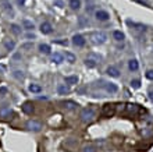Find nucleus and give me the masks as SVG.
Here are the masks:
<instances>
[{
	"label": "nucleus",
	"mask_w": 153,
	"mask_h": 152,
	"mask_svg": "<svg viewBox=\"0 0 153 152\" xmlns=\"http://www.w3.org/2000/svg\"><path fill=\"white\" fill-rule=\"evenodd\" d=\"M127 110L130 113H138L139 112V106L138 105H127Z\"/></svg>",
	"instance_id": "nucleus-20"
},
{
	"label": "nucleus",
	"mask_w": 153,
	"mask_h": 152,
	"mask_svg": "<svg viewBox=\"0 0 153 152\" xmlns=\"http://www.w3.org/2000/svg\"><path fill=\"white\" fill-rule=\"evenodd\" d=\"M11 31H13L14 33H15V35H20V33H21V28H20L18 25L13 24V25H11Z\"/></svg>",
	"instance_id": "nucleus-25"
},
{
	"label": "nucleus",
	"mask_w": 153,
	"mask_h": 152,
	"mask_svg": "<svg viewBox=\"0 0 153 152\" xmlns=\"http://www.w3.org/2000/svg\"><path fill=\"white\" fill-rule=\"evenodd\" d=\"M114 112H116V106H114V105H111V103H106V105H103L102 115H103L104 117H111V116L114 115Z\"/></svg>",
	"instance_id": "nucleus-2"
},
{
	"label": "nucleus",
	"mask_w": 153,
	"mask_h": 152,
	"mask_svg": "<svg viewBox=\"0 0 153 152\" xmlns=\"http://www.w3.org/2000/svg\"><path fill=\"white\" fill-rule=\"evenodd\" d=\"M106 39H107V36H106V33L104 32H95L93 35H92V42L96 44V45L104 44Z\"/></svg>",
	"instance_id": "nucleus-3"
},
{
	"label": "nucleus",
	"mask_w": 153,
	"mask_h": 152,
	"mask_svg": "<svg viewBox=\"0 0 153 152\" xmlns=\"http://www.w3.org/2000/svg\"><path fill=\"white\" fill-rule=\"evenodd\" d=\"M52 31H53V28H52V25H50L49 22H42V25H41V32L47 35V33H52Z\"/></svg>",
	"instance_id": "nucleus-9"
},
{
	"label": "nucleus",
	"mask_w": 153,
	"mask_h": 152,
	"mask_svg": "<svg viewBox=\"0 0 153 152\" xmlns=\"http://www.w3.org/2000/svg\"><path fill=\"white\" fill-rule=\"evenodd\" d=\"M39 50H41V53H43V54H50V46L49 45H46V44H42V45H39Z\"/></svg>",
	"instance_id": "nucleus-15"
},
{
	"label": "nucleus",
	"mask_w": 153,
	"mask_h": 152,
	"mask_svg": "<svg viewBox=\"0 0 153 152\" xmlns=\"http://www.w3.org/2000/svg\"><path fill=\"white\" fill-rule=\"evenodd\" d=\"M76 82H78V77H76V76L66 77V84H70V85H73V84H76Z\"/></svg>",
	"instance_id": "nucleus-19"
},
{
	"label": "nucleus",
	"mask_w": 153,
	"mask_h": 152,
	"mask_svg": "<svg viewBox=\"0 0 153 152\" xmlns=\"http://www.w3.org/2000/svg\"><path fill=\"white\" fill-rule=\"evenodd\" d=\"M128 68H130L131 71H136V70L139 68V63H138L135 59H132V60L128 62Z\"/></svg>",
	"instance_id": "nucleus-13"
},
{
	"label": "nucleus",
	"mask_w": 153,
	"mask_h": 152,
	"mask_svg": "<svg viewBox=\"0 0 153 152\" xmlns=\"http://www.w3.org/2000/svg\"><path fill=\"white\" fill-rule=\"evenodd\" d=\"M146 78L148 80H153V70H148L146 71Z\"/></svg>",
	"instance_id": "nucleus-27"
},
{
	"label": "nucleus",
	"mask_w": 153,
	"mask_h": 152,
	"mask_svg": "<svg viewBox=\"0 0 153 152\" xmlns=\"http://www.w3.org/2000/svg\"><path fill=\"white\" fill-rule=\"evenodd\" d=\"M96 18H98L99 21H107V20L110 18V15H109L107 11L99 10V11H96Z\"/></svg>",
	"instance_id": "nucleus-6"
},
{
	"label": "nucleus",
	"mask_w": 153,
	"mask_h": 152,
	"mask_svg": "<svg viewBox=\"0 0 153 152\" xmlns=\"http://www.w3.org/2000/svg\"><path fill=\"white\" fill-rule=\"evenodd\" d=\"M70 7L73 10H79L81 7V0H70Z\"/></svg>",
	"instance_id": "nucleus-16"
},
{
	"label": "nucleus",
	"mask_w": 153,
	"mask_h": 152,
	"mask_svg": "<svg viewBox=\"0 0 153 152\" xmlns=\"http://www.w3.org/2000/svg\"><path fill=\"white\" fill-rule=\"evenodd\" d=\"M64 57H66V60L68 62V63H74V62H75V56H74L73 53H70V52H66Z\"/></svg>",
	"instance_id": "nucleus-22"
},
{
	"label": "nucleus",
	"mask_w": 153,
	"mask_h": 152,
	"mask_svg": "<svg viewBox=\"0 0 153 152\" xmlns=\"http://www.w3.org/2000/svg\"><path fill=\"white\" fill-rule=\"evenodd\" d=\"M63 106L66 109H68V110H74V109L78 108V105H76L75 102H73V100H64V102H63Z\"/></svg>",
	"instance_id": "nucleus-12"
},
{
	"label": "nucleus",
	"mask_w": 153,
	"mask_h": 152,
	"mask_svg": "<svg viewBox=\"0 0 153 152\" xmlns=\"http://www.w3.org/2000/svg\"><path fill=\"white\" fill-rule=\"evenodd\" d=\"M73 44L75 45V46L82 48V46L85 45V38H84L82 35H74V38H73Z\"/></svg>",
	"instance_id": "nucleus-5"
},
{
	"label": "nucleus",
	"mask_w": 153,
	"mask_h": 152,
	"mask_svg": "<svg viewBox=\"0 0 153 152\" xmlns=\"http://www.w3.org/2000/svg\"><path fill=\"white\" fill-rule=\"evenodd\" d=\"M14 77H17V78H24V74H22V71H15V73H14Z\"/></svg>",
	"instance_id": "nucleus-29"
},
{
	"label": "nucleus",
	"mask_w": 153,
	"mask_h": 152,
	"mask_svg": "<svg viewBox=\"0 0 153 152\" xmlns=\"http://www.w3.org/2000/svg\"><path fill=\"white\" fill-rule=\"evenodd\" d=\"M29 91H31L32 94H39V92L42 91V87L38 85V84H31V85H29Z\"/></svg>",
	"instance_id": "nucleus-18"
},
{
	"label": "nucleus",
	"mask_w": 153,
	"mask_h": 152,
	"mask_svg": "<svg viewBox=\"0 0 153 152\" xmlns=\"http://www.w3.org/2000/svg\"><path fill=\"white\" fill-rule=\"evenodd\" d=\"M10 115H11V109L9 106L0 108V117H9Z\"/></svg>",
	"instance_id": "nucleus-14"
},
{
	"label": "nucleus",
	"mask_w": 153,
	"mask_h": 152,
	"mask_svg": "<svg viewBox=\"0 0 153 152\" xmlns=\"http://www.w3.org/2000/svg\"><path fill=\"white\" fill-rule=\"evenodd\" d=\"M4 46H6L7 50H13V49L15 48V42H14V41H6V42H4Z\"/></svg>",
	"instance_id": "nucleus-23"
},
{
	"label": "nucleus",
	"mask_w": 153,
	"mask_h": 152,
	"mask_svg": "<svg viewBox=\"0 0 153 152\" xmlns=\"http://www.w3.org/2000/svg\"><path fill=\"white\" fill-rule=\"evenodd\" d=\"M56 6H59V7H61V6H63V3H61V1H56Z\"/></svg>",
	"instance_id": "nucleus-31"
},
{
	"label": "nucleus",
	"mask_w": 153,
	"mask_h": 152,
	"mask_svg": "<svg viewBox=\"0 0 153 152\" xmlns=\"http://www.w3.org/2000/svg\"><path fill=\"white\" fill-rule=\"evenodd\" d=\"M110 77H114V78H117V77H120V70L117 68V67H114V66H110L109 68H107V71H106Z\"/></svg>",
	"instance_id": "nucleus-8"
},
{
	"label": "nucleus",
	"mask_w": 153,
	"mask_h": 152,
	"mask_svg": "<svg viewBox=\"0 0 153 152\" xmlns=\"http://www.w3.org/2000/svg\"><path fill=\"white\" fill-rule=\"evenodd\" d=\"M104 89L110 92V94H116L117 91H118V87L116 85V84H113V82H106L104 84Z\"/></svg>",
	"instance_id": "nucleus-10"
},
{
	"label": "nucleus",
	"mask_w": 153,
	"mask_h": 152,
	"mask_svg": "<svg viewBox=\"0 0 153 152\" xmlns=\"http://www.w3.org/2000/svg\"><path fill=\"white\" fill-rule=\"evenodd\" d=\"M52 62L56 63V64H60V63H63V62H64V56H63L61 53L52 54Z\"/></svg>",
	"instance_id": "nucleus-11"
},
{
	"label": "nucleus",
	"mask_w": 153,
	"mask_h": 152,
	"mask_svg": "<svg viewBox=\"0 0 153 152\" xmlns=\"http://www.w3.org/2000/svg\"><path fill=\"white\" fill-rule=\"evenodd\" d=\"M113 38H114L116 41H122V39H124V33L121 32V31H114V32H113Z\"/></svg>",
	"instance_id": "nucleus-21"
},
{
	"label": "nucleus",
	"mask_w": 153,
	"mask_h": 152,
	"mask_svg": "<svg viewBox=\"0 0 153 152\" xmlns=\"http://www.w3.org/2000/svg\"><path fill=\"white\" fill-rule=\"evenodd\" d=\"M131 87L132 88H139L141 87V81H139V80H132L131 81Z\"/></svg>",
	"instance_id": "nucleus-26"
},
{
	"label": "nucleus",
	"mask_w": 153,
	"mask_h": 152,
	"mask_svg": "<svg viewBox=\"0 0 153 152\" xmlns=\"http://www.w3.org/2000/svg\"><path fill=\"white\" fill-rule=\"evenodd\" d=\"M84 152H96V149H95V147H86Z\"/></svg>",
	"instance_id": "nucleus-28"
},
{
	"label": "nucleus",
	"mask_w": 153,
	"mask_h": 152,
	"mask_svg": "<svg viewBox=\"0 0 153 152\" xmlns=\"http://www.w3.org/2000/svg\"><path fill=\"white\" fill-rule=\"evenodd\" d=\"M21 108H22V112H24L25 115H32L33 110H35V109H33V105L31 102H25Z\"/></svg>",
	"instance_id": "nucleus-7"
},
{
	"label": "nucleus",
	"mask_w": 153,
	"mask_h": 152,
	"mask_svg": "<svg viewBox=\"0 0 153 152\" xmlns=\"http://www.w3.org/2000/svg\"><path fill=\"white\" fill-rule=\"evenodd\" d=\"M6 92H7L6 88H0V94H6Z\"/></svg>",
	"instance_id": "nucleus-30"
},
{
	"label": "nucleus",
	"mask_w": 153,
	"mask_h": 152,
	"mask_svg": "<svg viewBox=\"0 0 153 152\" xmlns=\"http://www.w3.org/2000/svg\"><path fill=\"white\" fill-rule=\"evenodd\" d=\"M22 24H24V28H25V29H29V31H31V29H33V22L28 21V20H24V22H22Z\"/></svg>",
	"instance_id": "nucleus-24"
},
{
	"label": "nucleus",
	"mask_w": 153,
	"mask_h": 152,
	"mask_svg": "<svg viewBox=\"0 0 153 152\" xmlns=\"http://www.w3.org/2000/svg\"><path fill=\"white\" fill-rule=\"evenodd\" d=\"M17 1H18L20 4H24V3H25V0H17Z\"/></svg>",
	"instance_id": "nucleus-32"
},
{
	"label": "nucleus",
	"mask_w": 153,
	"mask_h": 152,
	"mask_svg": "<svg viewBox=\"0 0 153 152\" xmlns=\"http://www.w3.org/2000/svg\"><path fill=\"white\" fill-rule=\"evenodd\" d=\"M57 91H59V94H60V95L70 94V88L67 87V85H59V87H57Z\"/></svg>",
	"instance_id": "nucleus-17"
},
{
	"label": "nucleus",
	"mask_w": 153,
	"mask_h": 152,
	"mask_svg": "<svg viewBox=\"0 0 153 152\" xmlns=\"http://www.w3.org/2000/svg\"><path fill=\"white\" fill-rule=\"evenodd\" d=\"M149 95H150V98L153 99V92H150V94H149Z\"/></svg>",
	"instance_id": "nucleus-33"
},
{
	"label": "nucleus",
	"mask_w": 153,
	"mask_h": 152,
	"mask_svg": "<svg viewBox=\"0 0 153 152\" xmlns=\"http://www.w3.org/2000/svg\"><path fill=\"white\" fill-rule=\"evenodd\" d=\"M27 129L31 131H39L42 129V124H41L39 121H36V120H29V121L27 123Z\"/></svg>",
	"instance_id": "nucleus-4"
},
{
	"label": "nucleus",
	"mask_w": 153,
	"mask_h": 152,
	"mask_svg": "<svg viewBox=\"0 0 153 152\" xmlns=\"http://www.w3.org/2000/svg\"><path fill=\"white\" fill-rule=\"evenodd\" d=\"M79 117L82 121H85V123H90L92 120L95 119V110L92 108H85L81 110V115H79Z\"/></svg>",
	"instance_id": "nucleus-1"
}]
</instances>
